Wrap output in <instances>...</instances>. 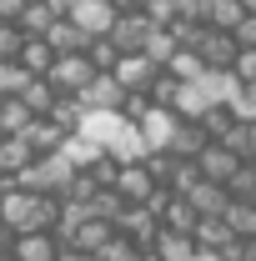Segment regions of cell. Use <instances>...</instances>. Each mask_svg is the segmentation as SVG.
Masks as SVG:
<instances>
[{
	"label": "cell",
	"mask_w": 256,
	"mask_h": 261,
	"mask_svg": "<svg viewBox=\"0 0 256 261\" xmlns=\"http://www.w3.org/2000/svg\"><path fill=\"white\" fill-rule=\"evenodd\" d=\"M0 221H5V236L56 231L61 226V196H50V191H0Z\"/></svg>",
	"instance_id": "6da1fadb"
},
{
	"label": "cell",
	"mask_w": 256,
	"mask_h": 261,
	"mask_svg": "<svg viewBox=\"0 0 256 261\" xmlns=\"http://www.w3.org/2000/svg\"><path fill=\"white\" fill-rule=\"evenodd\" d=\"M96 75H100V70L91 65V56H61V61H56V70H50L45 81H50L61 96H86V86H91Z\"/></svg>",
	"instance_id": "7a4b0ae2"
},
{
	"label": "cell",
	"mask_w": 256,
	"mask_h": 261,
	"mask_svg": "<svg viewBox=\"0 0 256 261\" xmlns=\"http://www.w3.org/2000/svg\"><path fill=\"white\" fill-rule=\"evenodd\" d=\"M116 231L151 251V246L161 241V231H166V221H161V211H151V206H126V216H121V226H116Z\"/></svg>",
	"instance_id": "3957f363"
},
{
	"label": "cell",
	"mask_w": 256,
	"mask_h": 261,
	"mask_svg": "<svg viewBox=\"0 0 256 261\" xmlns=\"http://www.w3.org/2000/svg\"><path fill=\"white\" fill-rule=\"evenodd\" d=\"M70 20H75L81 31L91 35V40H100V35H111V31H116L121 10H116V0H81V5L70 10Z\"/></svg>",
	"instance_id": "277c9868"
},
{
	"label": "cell",
	"mask_w": 256,
	"mask_h": 261,
	"mask_svg": "<svg viewBox=\"0 0 256 261\" xmlns=\"http://www.w3.org/2000/svg\"><path fill=\"white\" fill-rule=\"evenodd\" d=\"M151 35H156V20L151 15H121L111 40L121 45V56H146L151 50Z\"/></svg>",
	"instance_id": "5b68a950"
},
{
	"label": "cell",
	"mask_w": 256,
	"mask_h": 261,
	"mask_svg": "<svg viewBox=\"0 0 256 261\" xmlns=\"http://www.w3.org/2000/svg\"><path fill=\"white\" fill-rule=\"evenodd\" d=\"M116 191L126 196V206H151V201H156V191H161V181L151 176V166H146V161H136V166H126V171H121Z\"/></svg>",
	"instance_id": "8992f818"
},
{
	"label": "cell",
	"mask_w": 256,
	"mask_h": 261,
	"mask_svg": "<svg viewBox=\"0 0 256 261\" xmlns=\"http://www.w3.org/2000/svg\"><path fill=\"white\" fill-rule=\"evenodd\" d=\"M10 251L20 261H61L65 241L61 231H31V236H10Z\"/></svg>",
	"instance_id": "52a82bcc"
},
{
	"label": "cell",
	"mask_w": 256,
	"mask_h": 261,
	"mask_svg": "<svg viewBox=\"0 0 256 261\" xmlns=\"http://www.w3.org/2000/svg\"><path fill=\"white\" fill-rule=\"evenodd\" d=\"M161 70H166V65H161V61H151V56H121V65H116L111 75L126 86V96H131V91H151Z\"/></svg>",
	"instance_id": "ba28073f"
},
{
	"label": "cell",
	"mask_w": 256,
	"mask_h": 261,
	"mask_svg": "<svg viewBox=\"0 0 256 261\" xmlns=\"http://www.w3.org/2000/svg\"><path fill=\"white\" fill-rule=\"evenodd\" d=\"M81 106H86L91 116H96V111H121V106H126V86H121V81H116L111 70H100L96 81L86 86V96H81Z\"/></svg>",
	"instance_id": "9c48e42d"
},
{
	"label": "cell",
	"mask_w": 256,
	"mask_h": 261,
	"mask_svg": "<svg viewBox=\"0 0 256 261\" xmlns=\"http://www.w3.org/2000/svg\"><path fill=\"white\" fill-rule=\"evenodd\" d=\"M201 61H206V70H236V61H241V40L231 31H211L206 35V45H201Z\"/></svg>",
	"instance_id": "30bf717a"
},
{
	"label": "cell",
	"mask_w": 256,
	"mask_h": 261,
	"mask_svg": "<svg viewBox=\"0 0 256 261\" xmlns=\"http://www.w3.org/2000/svg\"><path fill=\"white\" fill-rule=\"evenodd\" d=\"M241 166H246V161H241L231 146H221V141H211V146L201 151V176H206V181H221V186H231V176H236Z\"/></svg>",
	"instance_id": "8fae6325"
},
{
	"label": "cell",
	"mask_w": 256,
	"mask_h": 261,
	"mask_svg": "<svg viewBox=\"0 0 256 261\" xmlns=\"http://www.w3.org/2000/svg\"><path fill=\"white\" fill-rule=\"evenodd\" d=\"M35 161L40 156H35V146L25 136H0V176H25Z\"/></svg>",
	"instance_id": "7c38bea8"
},
{
	"label": "cell",
	"mask_w": 256,
	"mask_h": 261,
	"mask_svg": "<svg viewBox=\"0 0 256 261\" xmlns=\"http://www.w3.org/2000/svg\"><path fill=\"white\" fill-rule=\"evenodd\" d=\"M111 236H116V226L91 216V221H81V226L65 236V246H75V251H86V256H100V251L111 246Z\"/></svg>",
	"instance_id": "4fadbf2b"
},
{
	"label": "cell",
	"mask_w": 256,
	"mask_h": 261,
	"mask_svg": "<svg viewBox=\"0 0 256 261\" xmlns=\"http://www.w3.org/2000/svg\"><path fill=\"white\" fill-rule=\"evenodd\" d=\"M45 40L56 45V56H86V50H91V35L81 31L70 15H61V20L50 25V35H45Z\"/></svg>",
	"instance_id": "5bb4252c"
},
{
	"label": "cell",
	"mask_w": 256,
	"mask_h": 261,
	"mask_svg": "<svg viewBox=\"0 0 256 261\" xmlns=\"http://www.w3.org/2000/svg\"><path fill=\"white\" fill-rule=\"evenodd\" d=\"M106 156H111V151H106V146H100L96 136H86V130H81V136H70V141H65V161L75 166V171H96V166L106 161Z\"/></svg>",
	"instance_id": "9a60e30c"
},
{
	"label": "cell",
	"mask_w": 256,
	"mask_h": 261,
	"mask_svg": "<svg viewBox=\"0 0 256 261\" xmlns=\"http://www.w3.org/2000/svg\"><path fill=\"white\" fill-rule=\"evenodd\" d=\"M35 121H40V116H35L20 96H0V136H25Z\"/></svg>",
	"instance_id": "2e32d148"
},
{
	"label": "cell",
	"mask_w": 256,
	"mask_h": 261,
	"mask_svg": "<svg viewBox=\"0 0 256 261\" xmlns=\"http://www.w3.org/2000/svg\"><path fill=\"white\" fill-rule=\"evenodd\" d=\"M186 201H191V206H196V211H201V216H226L236 196L226 191L221 181H201V186H196V191L186 196Z\"/></svg>",
	"instance_id": "e0dca14e"
},
{
	"label": "cell",
	"mask_w": 256,
	"mask_h": 261,
	"mask_svg": "<svg viewBox=\"0 0 256 261\" xmlns=\"http://www.w3.org/2000/svg\"><path fill=\"white\" fill-rule=\"evenodd\" d=\"M231 241H236V231H231L226 216H201V226H196V246H201V251H216V256H221Z\"/></svg>",
	"instance_id": "ac0fdd59"
},
{
	"label": "cell",
	"mask_w": 256,
	"mask_h": 261,
	"mask_svg": "<svg viewBox=\"0 0 256 261\" xmlns=\"http://www.w3.org/2000/svg\"><path fill=\"white\" fill-rule=\"evenodd\" d=\"M25 141H31V146H35V156H61V151H65V141H70V136H65V130L56 126V121H35V126L25 130Z\"/></svg>",
	"instance_id": "d6986e66"
},
{
	"label": "cell",
	"mask_w": 256,
	"mask_h": 261,
	"mask_svg": "<svg viewBox=\"0 0 256 261\" xmlns=\"http://www.w3.org/2000/svg\"><path fill=\"white\" fill-rule=\"evenodd\" d=\"M45 121H56L65 136H81V130H86V121H91V111L81 106V96H61V106H56Z\"/></svg>",
	"instance_id": "ffe728a7"
},
{
	"label": "cell",
	"mask_w": 256,
	"mask_h": 261,
	"mask_svg": "<svg viewBox=\"0 0 256 261\" xmlns=\"http://www.w3.org/2000/svg\"><path fill=\"white\" fill-rule=\"evenodd\" d=\"M186 86H191V81H181L176 70H161L156 86H151V100H156V106H166V111H176V106L186 100Z\"/></svg>",
	"instance_id": "44dd1931"
},
{
	"label": "cell",
	"mask_w": 256,
	"mask_h": 261,
	"mask_svg": "<svg viewBox=\"0 0 256 261\" xmlns=\"http://www.w3.org/2000/svg\"><path fill=\"white\" fill-rule=\"evenodd\" d=\"M201 126H206V136H211V141H226L241 121H236L231 100H221V106H206V111H201Z\"/></svg>",
	"instance_id": "7402d4cb"
},
{
	"label": "cell",
	"mask_w": 256,
	"mask_h": 261,
	"mask_svg": "<svg viewBox=\"0 0 256 261\" xmlns=\"http://www.w3.org/2000/svg\"><path fill=\"white\" fill-rule=\"evenodd\" d=\"M31 40H35V35L25 31L20 20H0V61H20Z\"/></svg>",
	"instance_id": "603a6c76"
},
{
	"label": "cell",
	"mask_w": 256,
	"mask_h": 261,
	"mask_svg": "<svg viewBox=\"0 0 256 261\" xmlns=\"http://www.w3.org/2000/svg\"><path fill=\"white\" fill-rule=\"evenodd\" d=\"M56 61H61V56H56V45H50V40H31V45H25V56H20V65H25L31 75H50Z\"/></svg>",
	"instance_id": "cb8c5ba5"
},
{
	"label": "cell",
	"mask_w": 256,
	"mask_h": 261,
	"mask_svg": "<svg viewBox=\"0 0 256 261\" xmlns=\"http://www.w3.org/2000/svg\"><path fill=\"white\" fill-rule=\"evenodd\" d=\"M25 106H31L35 116H40V121H45V116H50V111H56V106H61V91H56V86H50V81H45V75H40V81H31V91H25Z\"/></svg>",
	"instance_id": "d4e9b609"
},
{
	"label": "cell",
	"mask_w": 256,
	"mask_h": 261,
	"mask_svg": "<svg viewBox=\"0 0 256 261\" xmlns=\"http://www.w3.org/2000/svg\"><path fill=\"white\" fill-rule=\"evenodd\" d=\"M31 81H40V75H31L20 61H0V96H25Z\"/></svg>",
	"instance_id": "484cf974"
},
{
	"label": "cell",
	"mask_w": 256,
	"mask_h": 261,
	"mask_svg": "<svg viewBox=\"0 0 256 261\" xmlns=\"http://www.w3.org/2000/svg\"><path fill=\"white\" fill-rule=\"evenodd\" d=\"M56 20H61V15L50 10V0H31V10L20 15V25H25V31L35 35V40H45V35H50V25H56Z\"/></svg>",
	"instance_id": "4316f807"
},
{
	"label": "cell",
	"mask_w": 256,
	"mask_h": 261,
	"mask_svg": "<svg viewBox=\"0 0 256 261\" xmlns=\"http://www.w3.org/2000/svg\"><path fill=\"white\" fill-rule=\"evenodd\" d=\"M156 251L166 261H191L201 246H196V236H181V231H161V241H156Z\"/></svg>",
	"instance_id": "83f0119b"
},
{
	"label": "cell",
	"mask_w": 256,
	"mask_h": 261,
	"mask_svg": "<svg viewBox=\"0 0 256 261\" xmlns=\"http://www.w3.org/2000/svg\"><path fill=\"white\" fill-rule=\"evenodd\" d=\"M241 20H246V5L241 0H216L211 5V31H241Z\"/></svg>",
	"instance_id": "f1b7e54d"
},
{
	"label": "cell",
	"mask_w": 256,
	"mask_h": 261,
	"mask_svg": "<svg viewBox=\"0 0 256 261\" xmlns=\"http://www.w3.org/2000/svg\"><path fill=\"white\" fill-rule=\"evenodd\" d=\"M226 221H231L236 236H251V241H256V201H231Z\"/></svg>",
	"instance_id": "f546056e"
},
{
	"label": "cell",
	"mask_w": 256,
	"mask_h": 261,
	"mask_svg": "<svg viewBox=\"0 0 256 261\" xmlns=\"http://www.w3.org/2000/svg\"><path fill=\"white\" fill-rule=\"evenodd\" d=\"M86 56H91L96 70H116V65H121V45H116L111 35H100V40H91V50H86Z\"/></svg>",
	"instance_id": "4dcf8cb0"
},
{
	"label": "cell",
	"mask_w": 256,
	"mask_h": 261,
	"mask_svg": "<svg viewBox=\"0 0 256 261\" xmlns=\"http://www.w3.org/2000/svg\"><path fill=\"white\" fill-rule=\"evenodd\" d=\"M146 166H151V176H156L161 186H171V181H176V171H181V156H176V151H151Z\"/></svg>",
	"instance_id": "1f68e13d"
},
{
	"label": "cell",
	"mask_w": 256,
	"mask_h": 261,
	"mask_svg": "<svg viewBox=\"0 0 256 261\" xmlns=\"http://www.w3.org/2000/svg\"><path fill=\"white\" fill-rule=\"evenodd\" d=\"M231 111H236L241 126H256V86H241V81H236V91H231Z\"/></svg>",
	"instance_id": "d6a6232c"
},
{
	"label": "cell",
	"mask_w": 256,
	"mask_h": 261,
	"mask_svg": "<svg viewBox=\"0 0 256 261\" xmlns=\"http://www.w3.org/2000/svg\"><path fill=\"white\" fill-rule=\"evenodd\" d=\"M141 256H146V246H136L131 236H121V231H116V236H111V246L100 251V261H141Z\"/></svg>",
	"instance_id": "836d02e7"
},
{
	"label": "cell",
	"mask_w": 256,
	"mask_h": 261,
	"mask_svg": "<svg viewBox=\"0 0 256 261\" xmlns=\"http://www.w3.org/2000/svg\"><path fill=\"white\" fill-rule=\"evenodd\" d=\"M151 111H156V100H151V91H131V96H126V106H121V116H126L131 126H141V121H146Z\"/></svg>",
	"instance_id": "e575fe53"
},
{
	"label": "cell",
	"mask_w": 256,
	"mask_h": 261,
	"mask_svg": "<svg viewBox=\"0 0 256 261\" xmlns=\"http://www.w3.org/2000/svg\"><path fill=\"white\" fill-rule=\"evenodd\" d=\"M221 146H231L241 161H256V126H236V130L221 141Z\"/></svg>",
	"instance_id": "d590c367"
},
{
	"label": "cell",
	"mask_w": 256,
	"mask_h": 261,
	"mask_svg": "<svg viewBox=\"0 0 256 261\" xmlns=\"http://www.w3.org/2000/svg\"><path fill=\"white\" fill-rule=\"evenodd\" d=\"M166 70H176L181 81H201V75H206V61H201L196 50H181V56H176V61L166 65Z\"/></svg>",
	"instance_id": "8d00e7d4"
},
{
	"label": "cell",
	"mask_w": 256,
	"mask_h": 261,
	"mask_svg": "<svg viewBox=\"0 0 256 261\" xmlns=\"http://www.w3.org/2000/svg\"><path fill=\"white\" fill-rule=\"evenodd\" d=\"M226 191L236 196V201H256V166L246 161L241 171H236V176H231V186H226Z\"/></svg>",
	"instance_id": "74e56055"
},
{
	"label": "cell",
	"mask_w": 256,
	"mask_h": 261,
	"mask_svg": "<svg viewBox=\"0 0 256 261\" xmlns=\"http://www.w3.org/2000/svg\"><path fill=\"white\" fill-rule=\"evenodd\" d=\"M211 5L216 0H176V15L181 20H196V25H211Z\"/></svg>",
	"instance_id": "f35d334b"
},
{
	"label": "cell",
	"mask_w": 256,
	"mask_h": 261,
	"mask_svg": "<svg viewBox=\"0 0 256 261\" xmlns=\"http://www.w3.org/2000/svg\"><path fill=\"white\" fill-rule=\"evenodd\" d=\"M221 261H256V241L251 236H236V241L221 251Z\"/></svg>",
	"instance_id": "ab89813d"
},
{
	"label": "cell",
	"mask_w": 256,
	"mask_h": 261,
	"mask_svg": "<svg viewBox=\"0 0 256 261\" xmlns=\"http://www.w3.org/2000/svg\"><path fill=\"white\" fill-rule=\"evenodd\" d=\"M241 86H256V50H241V61H236V70H231Z\"/></svg>",
	"instance_id": "60d3db41"
},
{
	"label": "cell",
	"mask_w": 256,
	"mask_h": 261,
	"mask_svg": "<svg viewBox=\"0 0 256 261\" xmlns=\"http://www.w3.org/2000/svg\"><path fill=\"white\" fill-rule=\"evenodd\" d=\"M31 10V0H0V20H20Z\"/></svg>",
	"instance_id": "b9f144b4"
},
{
	"label": "cell",
	"mask_w": 256,
	"mask_h": 261,
	"mask_svg": "<svg viewBox=\"0 0 256 261\" xmlns=\"http://www.w3.org/2000/svg\"><path fill=\"white\" fill-rule=\"evenodd\" d=\"M236 40H241V50H256V15H246V20H241Z\"/></svg>",
	"instance_id": "7bdbcfd3"
},
{
	"label": "cell",
	"mask_w": 256,
	"mask_h": 261,
	"mask_svg": "<svg viewBox=\"0 0 256 261\" xmlns=\"http://www.w3.org/2000/svg\"><path fill=\"white\" fill-rule=\"evenodd\" d=\"M116 10H121V15H146L151 0H116Z\"/></svg>",
	"instance_id": "ee69618b"
},
{
	"label": "cell",
	"mask_w": 256,
	"mask_h": 261,
	"mask_svg": "<svg viewBox=\"0 0 256 261\" xmlns=\"http://www.w3.org/2000/svg\"><path fill=\"white\" fill-rule=\"evenodd\" d=\"M61 261H100V256H86V251H75V246H65Z\"/></svg>",
	"instance_id": "f6af8a7d"
},
{
	"label": "cell",
	"mask_w": 256,
	"mask_h": 261,
	"mask_svg": "<svg viewBox=\"0 0 256 261\" xmlns=\"http://www.w3.org/2000/svg\"><path fill=\"white\" fill-rule=\"evenodd\" d=\"M141 261H166V256H161V251H156V246H151V251H146V256H141Z\"/></svg>",
	"instance_id": "bcb514c9"
},
{
	"label": "cell",
	"mask_w": 256,
	"mask_h": 261,
	"mask_svg": "<svg viewBox=\"0 0 256 261\" xmlns=\"http://www.w3.org/2000/svg\"><path fill=\"white\" fill-rule=\"evenodd\" d=\"M241 5H246V15H256V0H241Z\"/></svg>",
	"instance_id": "7dc6e473"
},
{
	"label": "cell",
	"mask_w": 256,
	"mask_h": 261,
	"mask_svg": "<svg viewBox=\"0 0 256 261\" xmlns=\"http://www.w3.org/2000/svg\"><path fill=\"white\" fill-rule=\"evenodd\" d=\"M251 166H256V161H251Z\"/></svg>",
	"instance_id": "c3c4849f"
}]
</instances>
